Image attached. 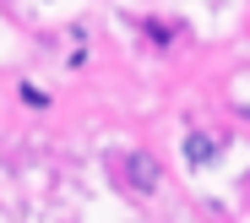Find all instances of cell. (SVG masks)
I'll return each instance as SVG.
<instances>
[{"instance_id": "1", "label": "cell", "mask_w": 250, "mask_h": 223, "mask_svg": "<svg viewBox=\"0 0 250 223\" xmlns=\"http://www.w3.org/2000/svg\"><path fill=\"white\" fill-rule=\"evenodd\" d=\"M125 180H131L136 191H158V163L147 153H131V158H125Z\"/></svg>"}, {"instance_id": "2", "label": "cell", "mask_w": 250, "mask_h": 223, "mask_svg": "<svg viewBox=\"0 0 250 223\" xmlns=\"http://www.w3.org/2000/svg\"><path fill=\"white\" fill-rule=\"evenodd\" d=\"M185 158H190L196 169H207V163H218V142L207 136V131H190V136H185Z\"/></svg>"}]
</instances>
